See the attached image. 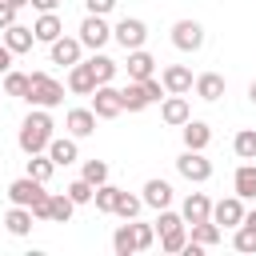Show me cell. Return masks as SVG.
I'll return each mask as SVG.
<instances>
[{
  "mask_svg": "<svg viewBox=\"0 0 256 256\" xmlns=\"http://www.w3.org/2000/svg\"><path fill=\"white\" fill-rule=\"evenodd\" d=\"M52 116H48V108H32L28 116H24V124H20V136H16V144L32 156V152H48V144H52Z\"/></svg>",
  "mask_w": 256,
  "mask_h": 256,
  "instance_id": "1",
  "label": "cell"
},
{
  "mask_svg": "<svg viewBox=\"0 0 256 256\" xmlns=\"http://www.w3.org/2000/svg\"><path fill=\"white\" fill-rule=\"evenodd\" d=\"M32 108H56L64 104V84L52 80L48 72H28V96H24Z\"/></svg>",
  "mask_w": 256,
  "mask_h": 256,
  "instance_id": "2",
  "label": "cell"
},
{
  "mask_svg": "<svg viewBox=\"0 0 256 256\" xmlns=\"http://www.w3.org/2000/svg\"><path fill=\"white\" fill-rule=\"evenodd\" d=\"M176 172H180L184 180H192V184H204V180L212 176V160H208L204 152H196V148H184V152L176 156Z\"/></svg>",
  "mask_w": 256,
  "mask_h": 256,
  "instance_id": "3",
  "label": "cell"
},
{
  "mask_svg": "<svg viewBox=\"0 0 256 256\" xmlns=\"http://www.w3.org/2000/svg\"><path fill=\"white\" fill-rule=\"evenodd\" d=\"M112 40H116L124 52H132V48H144V40H148V28H144V20H136V16H124V20H116V28H112Z\"/></svg>",
  "mask_w": 256,
  "mask_h": 256,
  "instance_id": "4",
  "label": "cell"
},
{
  "mask_svg": "<svg viewBox=\"0 0 256 256\" xmlns=\"http://www.w3.org/2000/svg\"><path fill=\"white\" fill-rule=\"evenodd\" d=\"M92 112H96L100 120H116V116L124 112V96H120V88H112V84H96V92H92Z\"/></svg>",
  "mask_w": 256,
  "mask_h": 256,
  "instance_id": "5",
  "label": "cell"
},
{
  "mask_svg": "<svg viewBox=\"0 0 256 256\" xmlns=\"http://www.w3.org/2000/svg\"><path fill=\"white\" fill-rule=\"evenodd\" d=\"M108 40H112L108 20H104V16H96V12H88V16H84V24H80V44H84V48H92V52H100Z\"/></svg>",
  "mask_w": 256,
  "mask_h": 256,
  "instance_id": "6",
  "label": "cell"
},
{
  "mask_svg": "<svg viewBox=\"0 0 256 256\" xmlns=\"http://www.w3.org/2000/svg\"><path fill=\"white\" fill-rule=\"evenodd\" d=\"M172 44L180 52H200L204 48V24L200 20H176L172 24Z\"/></svg>",
  "mask_w": 256,
  "mask_h": 256,
  "instance_id": "7",
  "label": "cell"
},
{
  "mask_svg": "<svg viewBox=\"0 0 256 256\" xmlns=\"http://www.w3.org/2000/svg\"><path fill=\"white\" fill-rule=\"evenodd\" d=\"M212 220L220 224V228H240L244 224V196H224V200H216L212 204Z\"/></svg>",
  "mask_w": 256,
  "mask_h": 256,
  "instance_id": "8",
  "label": "cell"
},
{
  "mask_svg": "<svg viewBox=\"0 0 256 256\" xmlns=\"http://www.w3.org/2000/svg\"><path fill=\"white\" fill-rule=\"evenodd\" d=\"M160 120H164L168 128H184V124L192 120V108H188V100H184V96H176V92H168V96L160 100Z\"/></svg>",
  "mask_w": 256,
  "mask_h": 256,
  "instance_id": "9",
  "label": "cell"
},
{
  "mask_svg": "<svg viewBox=\"0 0 256 256\" xmlns=\"http://www.w3.org/2000/svg\"><path fill=\"white\" fill-rule=\"evenodd\" d=\"M40 196H44V180H32L28 172H24L20 180H12V184H8V200H12V204H24V208H32Z\"/></svg>",
  "mask_w": 256,
  "mask_h": 256,
  "instance_id": "10",
  "label": "cell"
},
{
  "mask_svg": "<svg viewBox=\"0 0 256 256\" xmlns=\"http://www.w3.org/2000/svg\"><path fill=\"white\" fill-rule=\"evenodd\" d=\"M80 52H84L80 36H60V40H52V44H48V56H52V64H64V68L80 64Z\"/></svg>",
  "mask_w": 256,
  "mask_h": 256,
  "instance_id": "11",
  "label": "cell"
},
{
  "mask_svg": "<svg viewBox=\"0 0 256 256\" xmlns=\"http://www.w3.org/2000/svg\"><path fill=\"white\" fill-rule=\"evenodd\" d=\"M96 72H92V64L84 60V64H72L68 68V92H76V96H92L96 92Z\"/></svg>",
  "mask_w": 256,
  "mask_h": 256,
  "instance_id": "12",
  "label": "cell"
},
{
  "mask_svg": "<svg viewBox=\"0 0 256 256\" xmlns=\"http://www.w3.org/2000/svg\"><path fill=\"white\" fill-rule=\"evenodd\" d=\"M96 120H100V116H96L92 108H72V112L64 116V128H68L76 140H84V136H92V132H96Z\"/></svg>",
  "mask_w": 256,
  "mask_h": 256,
  "instance_id": "13",
  "label": "cell"
},
{
  "mask_svg": "<svg viewBox=\"0 0 256 256\" xmlns=\"http://www.w3.org/2000/svg\"><path fill=\"white\" fill-rule=\"evenodd\" d=\"M180 216H184V224H200V220H212V200H208L204 192H188V200H184Z\"/></svg>",
  "mask_w": 256,
  "mask_h": 256,
  "instance_id": "14",
  "label": "cell"
},
{
  "mask_svg": "<svg viewBox=\"0 0 256 256\" xmlns=\"http://www.w3.org/2000/svg\"><path fill=\"white\" fill-rule=\"evenodd\" d=\"M160 80H164V88H168V92H176V96L192 92V84H196V80H192V72H188L184 64H168V68L160 72Z\"/></svg>",
  "mask_w": 256,
  "mask_h": 256,
  "instance_id": "15",
  "label": "cell"
},
{
  "mask_svg": "<svg viewBox=\"0 0 256 256\" xmlns=\"http://www.w3.org/2000/svg\"><path fill=\"white\" fill-rule=\"evenodd\" d=\"M48 156L56 160V168H68V164H76V156H80V148H76V136H52V144H48Z\"/></svg>",
  "mask_w": 256,
  "mask_h": 256,
  "instance_id": "16",
  "label": "cell"
},
{
  "mask_svg": "<svg viewBox=\"0 0 256 256\" xmlns=\"http://www.w3.org/2000/svg\"><path fill=\"white\" fill-rule=\"evenodd\" d=\"M4 44L20 56V52H32V44H36V32L28 28V24H8L4 28Z\"/></svg>",
  "mask_w": 256,
  "mask_h": 256,
  "instance_id": "17",
  "label": "cell"
},
{
  "mask_svg": "<svg viewBox=\"0 0 256 256\" xmlns=\"http://www.w3.org/2000/svg\"><path fill=\"white\" fill-rule=\"evenodd\" d=\"M180 136H184V148H196V152H204V148L212 144V128H208L204 120H188V124L180 128Z\"/></svg>",
  "mask_w": 256,
  "mask_h": 256,
  "instance_id": "18",
  "label": "cell"
},
{
  "mask_svg": "<svg viewBox=\"0 0 256 256\" xmlns=\"http://www.w3.org/2000/svg\"><path fill=\"white\" fill-rule=\"evenodd\" d=\"M32 208H24V204H12L8 212H4V228L12 232V236H28L32 232Z\"/></svg>",
  "mask_w": 256,
  "mask_h": 256,
  "instance_id": "19",
  "label": "cell"
},
{
  "mask_svg": "<svg viewBox=\"0 0 256 256\" xmlns=\"http://www.w3.org/2000/svg\"><path fill=\"white\" fill-rule=\"evenodd\" d=\"M32 32H36V40H40V44H52V40H60V36H64V24H60V16H56V12H40V20L32 24Z\"/></svg>",
  "mask_w": 256,
  "mask_h": 256,
  "instance_id": "20",
  "label": "cell"
},
{
  "mask_svg": "<svg viewBox=\"0 0 256 256\" xmlns=\"http://www.w3.org/2000/svg\"><path fill=\"white\" fill-rule=\"evenodd\" d=\"M148 76H156V60L144 48H132L128 52V80H148Z\"/></svg>",
  "mask_w": 256,
  "mask_h": 256,
  "instance_id": "21",
  "label": "cell"
},
{
  "mask_svg": "<svg viewBox=\"0 0 256 256\" xmlns=\"http://www.w3.org/2000/svg\"><path fill=\"white\" fill-rule=\"evenodd\" d=\"M192 88H196V96H200V100H208V104H212V100H220V96H224V76H220V72H200Z\"/></svg>",
  "mask_w": 256,
  "mask_h": 256,
  "instance_id": "22",
  "label": "cell"
},
{
  "mask_svg": "<svg viewBox=\"0 0 256 256\" xmlns=\"http://www.w3.org/2000/svg\"><path fill=\"white\" fill-rule=\"evenodd\" d=\"M120 96H124V108H128V112H144V108L152 104V96L144 92V80H128V84L120 88Z\"/></svg>",
  "mask_w": 256,
  "mask_h": 256,
  "instance_id": "23",
  "label": "cell"
},
{
  "mask_svg": "<svg viewBox=\"0 0 256 256\" xmlns=\"http://www.w3.org/2000/svg\"><path fill=\"white\" fill-rule=\"evenodd\" d=\"M144 204L156 208V212L168 208V204H172V184H168V180H148V184H144Z\"/></svg>",
  "mask_w": 256,
  "mask_h": 256,
  "instance_id": "24",
  "label": "cell"
},
{
  "mask_svg": "<svg viewBox=\"0 0 256 256\" xmlns=\"http://www.w3.org/2000/svg\"><path fill=\"white\" fill-rule=\"evenodd\" d=\"M72 212H76V200H72L68 192H52V200H48V220H52V224H68Z\"/></svg>",
  "mask_w": 256,
  "mask_h": 256,
  "instance_id": "25",
  "label": "cell"
},
{
  "mask_svg": "<svg viewBox=\"0 0 256 256\" xmlns=\"http://www.w3.org/2000/svg\"><path fill=\"white\" fill-rule=\"evenodd\" d=\"M232 188H236V196H244V200H252V196H256V164H252V160H244V164L236 168Z\"/></svg>",
  "mask_w": 256,
  "mask_h": 256,
  "instance_id": "26",
  "label": "cell"
},
{
  "mask_svg": "<svg viewBox=\"0 0 256 256\" xmlns=\"http://www.w3.org/2000/svg\"><path fill=\"white\" fill-rule=\"evenodd\" d=\"M120 192H124V188H116V184H108V180H104V184L96 188V196H92V204H96V212H104V216H112V212H116V200H120Z\"/></svg>",
  "mask_w": 256,
  "mask_h": 256,
  "instance_id": "27",
  "label": "cell"
},
{
  "mask_svg": "<svg viewBox=\"0 0 256 256\" xmlns=\"http://www.w3.org/2000/svg\"><path fill=\"white\" fill-rule=\"evenodd\" d=\"M52 172H56V160H52V156H44V152H32V156H28V176H32V180H44V184H48Z\"/></svg>",
  "mask_w": 256,
  "mask_h": 256,
  "instance_id": "28",
  "label": "cell"
},
{
  "mask_svg": "<svg viewBox=\"0 0 256 256\" xmlns=\"http://www.w3.org/2000/svg\"><path fill=\"white\" fill-rule=\"evenodd\" d=\"M220 236H224V228H220L216 220H200V224H192V240H196V244H204V248L220 244Z\"/></svg>",
  "mask_w": 256,
  "mask_h": 256,
  "instance_id": "29",
  "label": "cell"
},
{
  "mask_svg": "<svg viewBox=\"0 0 256 256\" xmlns=\"http://www.w3.org/2000/svg\"><path fill=\"white\" fill-rule=\"evenodd\" d=\"M112 248H116V256H132V252H140V248H136V232H132V224H120V228L112 232Z\"/></svg>",
  "mask_w": 256,
  "mask_h": 256,
  "instance_id": "30",
  "label": "cell"
},
{
  "mask_svg": "<svg viewBox=\"0 0 256 256\" xmlns=\"http://www.w3.org/2000/svg\"><path fill=\"white\" fill-rule=\"evenodd\" d=\"M88 64H92V72H96V80H100V84H112V76H116V68H120V64H116L112 56H104V52H92V60H88Z\"/></svg>",
  "mask_w": 256,
  "mask_h": 256,
  "instance_id": "31",
  "label": "cell"
},
{
  "mask_svg": "<svg viewBox=\"0 0 256 256\" xmlns=\"http://www.w3.org/2000/svg\"><path fill=\"white\" fill-rule=\"evenodd\" d=\"M140 208H144V196L120 192V200H116V212H112V216H120V220H136V216H140Z\"/></svg>",
  "mask_w": 256,
  "mask_h": 256,
  "instance_id": "32",
  "label": "cell"
},
{
  "mask_svg": "<svg viewBox=\"0 0 256 256\" xmlns=\"http://www.w3.org/2000/svg\"><path fill=\"white\" fill-rule=\"evenodd\" d=\"M232 148H236L240 160H256V128H240L236 140H232Z\"/></svg>",
  "mask_w": 256,
  "mask_h": 256,
  "instance_id": "33",
  "label": "cell"
},
{
  "mask_svg": "<svg viewBox=\"0 0 256 256\" xmlns=\"http://www.w3.org/2000/svg\"><path fill=\"white\" fill-rule=\"evenodd\" d=\"M4 96H20V100H24V96H28V76L16 72V68H8V72H4Z\"/></svg>",
  "mask_w": 256,
  "mask_h": 256,
  "instance_id": "34",
  "label": "cell"
},
{
  "mask_svg": "<svg viewBox=\"0 0 256 256\" xmlns=\"http://www.w3.org/2000/svg\"><path fill=\"white\" fill-rule=\"evenodd\" d=\"M184 244H188V232H184V224H176V228L160 232V248H164V252H184Z\"/></svg>",
  "mask_w": 256,
  "mask_h": 256,
  "instance_id": "35",
  "label": "cell"
},
{
  "mask_svg": "<svg viewBox=\"0 0 256 256\" xmlns=\"http://www.w3.org/2000/svg\"><path fill=\"white\" fill-rule=\"evenodd\" d=\"M64 192H68V196L76 200V208H80V204H92V196H96V184H88V180L80 176V180H72Z\"/></svg>",
  "mask_w": 256,
  "mask_h": 256,
  "instance_id": "36",
  "label": "cell"
},
{
  "mask_svg": "<svg viewBox=\"0 0 256 256\" xmlns=\"http://www.w3.org/2000/svg\"><path fill=\"white\" fill-rule=\"evenodd\" d=\"M80 176H84L88 184H96V188H100V184L108 180V164H104V160H84V168H80Z\"/></svg>",
  "mask_w": 256,
  "mask_h": 256,
  "instance_id": "37",
  "label": "cell"
},
{
  "mask_svg": "<svg viewBox=\"0 0 256 256\" xmlns=\"http://www.w3.org/2000/svg\"><path fill=\"white\" fill-rule=\"evenodd\" d=\"M232 244H236V252H256V228L240 224V228H236V236H232Z\"/></svg>",
  "mask_w": 256,
  "mask_h": 256,
  "instance_id": "38",
  "label": "cell"
},
{
  "mask_svg": "<svg viewBox=\"0 0 256 256\" xmlns=\"http://www.w3.org/2000/svg\"><path fill=\"white\" fill-rule=\"evenodd\" d=\"M132 232H136V248H140V252L152 248V240H156V224H132Z\"/></svg>",
  "mask_w": 256,
  "mask_h": 256,
  "instance_id": "39",
  "label": "cell"
},
{
  "mask_svg": "<svg viewBox=\"0 0 256 256\" xmlns=\"http://www.w3.org/2000/svg\"><path fill=\"white\" fill-rule=\"evenodd\" d=\"M144 92L152 96V104H160V100L168 96V88H164V80H156V76H148V80H144Z\"/></svg>",
  "mask_w": 256,
  "mask_h": 256,
  "instance_id": "40",
  "label": "cell"
},
{
  "mask_svg": "<svg viewBox=\"0 0 256 256\" xmlns=\"http://www.w3.org/2000/svg\"><path fill=\"white\" fill-rule=\"evenodd\" d=\"M176 224H184V216H176V212L160 208V216H156V232H168V228H176Z\"/></svg>",
  "mask_w": 256,
  "mask_h": 256,
  "instance_id": "41",
  "label": "cell"
},
{
  "mask_svg": "<svg viewBox=\"0 0 256 256\" xmlns=\"http://www.w3.org/2000/svg\"><path fill=\"white\" fill-rule=\"evenodd\" d=\"M84 8H88V12H96V16H108V12L116 8V0H84Z\"/></svg>",
  "mask_w": 256,
  "mask_h": 256,
  "instance_id": "42",
  "label": "cell"
},
{
  "mask_svg": "<svg viewBox=\"0 0 256 256\" xmlns=\"http://www.w3.org/2000/svg\"><path fill=\"white\" fill-rule=\"evenodd\" d=\"M16 12H20V8H12L8 0H0V32H4L8 24H16Z\"/></svg>",
  "mask_w": 256,
  "mask_h": 256,
  "instance_id": "43",
  "label": "cell"
},
{
  "mask_svg": "<svg viewBox=\"0 0 256 256\" xmlns=\"http://www.w3.org/2000/svg\"><path fill=\"white\" fill-rule=\"evenodd\" d=\"M48 200H52V192H44V196L32 204V216H36V220H48Z\"/></svg>",
  "mask_w": 256,
  "mask_h": 256,
  "instance_id": "44",
  "label": "cell"
},
{
  "mask_svg": "<svg viewBox=\"0 0 256 256\" xmlns=\"http://www.w3.org/2000/svg\"><path fill=\"white\" fill-rule=\"evenodd\" d=\"M12 56H16V52H12L8 44H0V76H4L8 68H12Z\"/></svg>",
  "mask_w": 256,
  "mask_h": 256,
  "instance_id": "45",
  "label": "cell"
},
{
  "mask_svg": "<svg viewBox=\"0 0 256 256\" xmlns=\"http://www.w3.org/2000/svg\"><path fill=\"white\" fill-rule=\"evenodd\" d=\"M32 8H36V12H56L60 0H32Z\"/></svg>",
  "mask_w": 256,
  "mask_h": 256,
  "instance_id": "46",
  "label": "cell"
},
{
  "mask_svg": "<svg viewBox=\"0 0 256 256\" xmlns=\"http://www.w3.org/2000/svg\"><path fill=\"white\" fill-rule=\"evenodd\" d=\"M244 224H248V228H256V212H244Z\"/></svg>",
  "mask_w": 256,
  "mask_h": 256,
  "instance_id": "47",
  "label": "cell"
},
{
  "mask_svg": "<svg viewBox=\"0 0 256 256\" xmlns=\"http://www.w3.org/2000/svg\"><path fill=\"white\" fill-rule=\"evenodd\" d=\"M248 100H252V104H256V80H252V84H248Z\"/></svg>",
  "mask_w": 256,
  "mask_h": 256,
  "instance_id": "48",
  "label": "cell"
},
{
  "mask_svg": "<svg viewBox=\"0 0 256 256\" xmlns=\"http://www.w3.org/2000/svg\"><path fill=\"white\" fill-rule=\"evenodd\" d=\"M8 4H12V8H24V4H32V0H8Z\"/></svg>",
  "mask_w": 256,
  "mask_h": 256,
  "instance_id": "49",
  "label": "cell"
}]
</instances>
